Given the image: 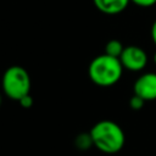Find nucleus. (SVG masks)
Wrapping results in <instances>:
<instances>
[{
  "label": "nucleus",
  "instance_id": "obj_5",
  "mask_svg": "<svg viewBox=\"0 0 156 156\" xmlns=\"http://www.w3.org/2000/svg\"><path fill=\"white\" fill-rule=\"evenodd\" d=\"M134 94L143 98L145 101L156 100V73L147 72L136 78L133 85Z\"/></svg>",
  "mask_w": 156,
  "mask_h": 156
},
{
  "label": "nucleus",
  "instance_id": "obj_8",
  "mask_svg": "<svg viewBox=\"0 0 156 156\" xmlns=\"http://www.w3.org/2000/svg\"><path fill=\"white\" fill-rule=\"evenodd\" d=\"M74 144H76V147L82 150V151H85L88 149H90L91 146H94V143H93V138L90 135V132L89 133H80L76 136V140H74Z\"/></svg>",
  "mask_w": 156,
  "mask_h": 156
},
{
  "label": "nucleus",
  "instance_id": "obj_12",
  "mask_svg": "<svg viewBox=\"0 0 156 156\" xmlns=\"http://www.w3.org/2000/svg\"><path fill=\"white\" fill-rule=\"evenodd\" d=\"M151 39H152V41L156 46V20L154 21V23L151 26Z\"/></svg>",
  "mask_w": 156,
  "mask_h": 156
},
{
  "label": "nucleus",
  "instance_id": "obj_1",
  "mask_svg": "<svg viewBox=\"0 0 156 156\" xmlns=\"http://www.w3.org/2000/svg\"><path fill=\"white\" fill-rule=\"evenodd\" d=\"M90 135L93 138L94 146L107 155L119 152L126 143L123 129L116 122L110 119L96 122L90 129Z\"/></svg>",
  "mask_w": 156,
  "mask_h": 156
},
{
  "label": "nucleus",
  "instance_id": "obj_3",
  "mask_svg": "<svg viewBox=\"0 0 156 156\" xmlns=\"http://www.w3.org/2000/svg\"><path fill=\"white\" fill-rule=\"evenodd\" d=\"M1 85L5 95L15 101H20L30 91V77L26 68L18 65L10 66L2 74Z\"/></svg>",
  "mask_w": 156,
  "mask_h": 156
},
{
  "label": "nucleus",
  "instance_id": "obj_9",
  "mask_svg": "<svg viewBox=\"0 0 156 156\" xmlns=\"http://www.w3.org/2000/svg\"><path fill=\"white\" fill-rule=\"evenodd\" d=\"M145 102H146V101H145L143 98H140V96L136 95V94H133V96H132L130 100H129V106H130V108L138 111V110L143 108V106H144Z\"/></svg>",
  "mask_w": 156,
  "mask_h": 156
},
{
  "label": "nucleus",
  "instance_id": "obj_11",
  "mask_svg": "<svg viewBox=\"0 0 156 156\" xmlns=\"http://www.w3.org/2000/svg\"><path fill=\"white\" fill-rule=\"evenodd\" d=\"M18 102H20V105H21L23 108H29V107L33 106V98L30 96V94H28V95L23 96Z\"/></svg>",
  "mask_w": 156,
  "mask_h": 156
},
{
  "label": "nucleus",
  "instance_id": "obj_7",
  "mask_svg": "<svg viewBox=\"0 0 156 156\" xmlns=\"http://www.w3.org/2000/svg\"><path fill=\"white\" fill-rule=\"evenodd\" d=\"M123 50H124L123 44L117 39H111L105 45V54H107L110 56H113V57H118L119 58L122 52H123Z\"/></svg>",
  "mask_w": 156,
  "mask_h": 156
},
{
  "label": "nucleus",
  "instance_id": "obj_13",
  "mask_svg": "<svg viewBox=\"0 0 156 156\" xmlns=\"http://www.w3.org/2000/svg\"><path fill=\"white\" fill-rule=\"evenodd\" d=\"M154 62H155V63H156V52H155V54H154Z\"/></svg>",
  "mask_w": 156,
  "mask_h": 156
},
{
  "label": "nucleus",
  "instance_id": "obj_10",
  "mask_svg": "<svg viewBox=\"0 0 156 156\" xmlns=\"http://www.w3.org/2000/svg\"><path fill=\"white\" fill-rule=\"evenodd\" d=\"M130 2L140 7H151L156 4V0H130Z\"/></svg>",
  "mask_w": 156,
  "mask_h": 156
},
{
  "label": "nucleus",
  "instance_id": "obj_2",
  "mask_svg": "<svg viewBox=\"0 0 156 156\" xmlns=\"http://www.w3.org/2000/svg\"><path fill=\"white\" fill-rule=\"evenodd\" d=\"M123 69V65L118 57L104 52L90 61L88 76L94 84L106 88L115 85L121 79Z\"/></svg>",
  "mask_w": 156,
  "mask_h": 156
},
{
  "label": "nucleus",
  "instance_id": "obj_6",
  "mask_svg": "<svg viewBox=\"0 0 156 156\" xmlns=\"http://www.w3.org/2000/svg\"><path fill=\"white\" fill-rule=\"evenodd\" d=\"M129 2L130 0H93V4L98 11L110 16L123 12L128 7Z\"/></svg>",
  "mask_w": 156,
  "mask_h": 156
},
{
  "label": "nucleus",
  "instance_id": "obj_4",
  "mask_svg": "<svg viewBox=\"0 0 156 156\" xmlns=\"http://www.w3.org/2000/svg\"><path fill=\"white\" fill-rule=\"evenodd\" d=\"M123 68L130 72H140L147 65V54L144 49L136 45H128L124 46V50L119 57Z\"/></svg>",
  "mask_w": 156,
  "mask_h": 156
}]
</instances>
